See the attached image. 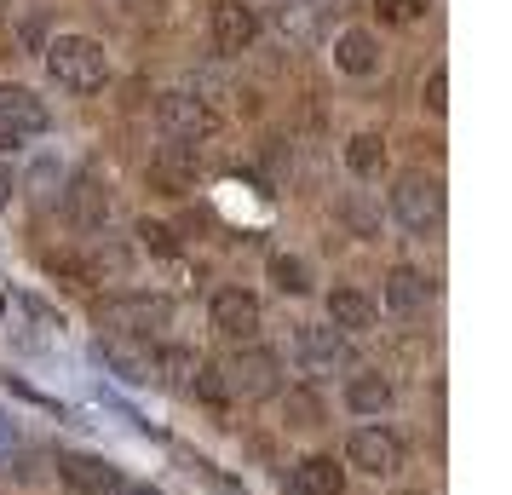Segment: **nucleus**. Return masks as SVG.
<instances>
[{"label": "nucleus", "mask_w": 512, "mask_h": 495, "mask_svg": "<svg viewBox=\"0 0 512 495\" xmlns=\"http://www.w3.org/2000/svg\"><path fill=\"white\" fill-rule=\"evenodd\" d=\"M47 70L70 93H98L110 81V58L93 35H58V41H47Z\"/></svg>", "instance_id": "f257e3e1"}, {"label": "nucleus", "mask_w": 512, "mask_h": 495, "mask_svg": "<svg viewBox=\"0 0 512 495\" xmlns=\"http://www.w3.org/2000/svg\"><path fill=\"white\" fill-rule=\"evenodd\" d=\"M167 317H173L167 300H156V294H127V300H104L98 306V329H104V340H150Z\"/></svg>", "instance_id": "f03ea898"}, {"label": "nucleus", "mask_w": 512, "mask_h": 495, "mask_svg": "<svg viewBox=\"0 0 512 495\" xmlns=\"http://www.w3.org/2000/svg\"><path fill=\"white\" fill-rule=\"evenodd\" d=\"M392 213L409 225V231H438L443 219V179L438 173H403L392 185Z\"/></svg>", "instance_id": "7ed1b4c3"}, {"label": "nucleus", "mask_w": 512, "mask_h": 495, "mask_svg": "<svg viewBox=\"0 0 512 495\" xmlns=\"http://www.w3.org/2000/svg\"><path fill=\"white\" fill-rule=\"evenodd\" d=\"M156 121H162L167 139H179V144H202V139H213V127H219V116L208 110V98L179 93V87L156 98Z\"/></svg>", "instance_id": "20e7f679"}, {"label": "nucleus", "mask_w": 512, "mask_h": 495, "mask_svg": "<svg viewBox=\"0 0 512 495\" xmlns=\"http://www.w3.org/2000/svg\"><path fill=\"white\" fill-rule=\"evenodd\" d=\"M294 352H300V363L311 375H334V369H351V363H357L351 334H340L334 323H305V329L294 334Z\"/></svg>", "instance_id": "39448f33"}, {"label": "nucleus", "mask_w": 512, "mask_h": 495, "mask_svg": "<svg viewBox=\"0 0 512 495\" xmlns=\"http://www.w3.org/2000/svg\"><path fill=\"white\" fill-rule=\"evenodd\" d=\"M346 461L357 472H369V478H392L403 467V438L386 432V426H357L351 444H346Z\"/></svg>", "instance_id": "423d86ee"}, {"label": "nucleus", "mask_w": 512, "mask_h": 495, "mask_svg": "<svg viewBox=\"0 0 512 495\" xmlns=\"http://www.w3.org/2000/svg\"><path fill=\"white\" fill-rule=\"evenodd\" d=\"M219 375H225V386L242 392V398H271V392H277L282 363H277V352H265V346H242Z\"/></svg>", "instance_id": "0eeeda50"}, {"label": "nucleus", "mask_w": 512, "mask_h": 495, "mask_svg": "<svg viewBox=\"0 0 512 495\" xmlns=\"http://www.w3.org/2000/svg\"><path fill=\"white\" fill-rule=\"evenodd\" d=\"M0 127L24 144V139H41V133L52 127V116L29 87H12V81H6V87H0Z\"/></svg>", "instance_id": "6e6552de"}, {"label": "nucleus", "mask_w": 512, "mask_h": 495, "mask_svg": "<svg viewBox=\"0 0 512 495\" xmlns=\"http://www.w3.org/2000/svg\"><path fill=\"white\" fill-rule=\"evenodd\" d=\"M259 41V12L248 6V0H219L213 6V47L219 52H248Z\"/></svg>", "instance_id": "1a4fd4ad"}, {"label": "nucleus", "mask_w": 512, "mask_h": 495, "mask_svg": "<svg viewBox=\"0 0 512 495\" xmlns=\"http://www.w3.org/2000/svg\"><path fill=\"white\" fill-rule=\"evenodd\" d=\"M213 329L225 334V340H254L259 334V300L248 294V288H219L213 294Z\"/></svg>", "instance_id": "9d476101"}, {"label": "nucleus", "mask_w": 512, "mask_h": 495, "mask_svg": "<svg viewBox=\"0 0 512 495\" xmlns=\"http://www.w3.org/2000/svg\"><path fill=\"white\" fill-rule=\"evenodd\" d=\"M58 478L81 495H116V484H121L116 467H110L104 455H81V449H64V455H58Z\"/></svg>", "instance_id": "9b49d317"}, {"label": "nucleus", "mask_w": 512, "mask_h": 495, "mask_svg": "<svg viewBox=\"0 0 512 495\" xmlns=\"http://www.w3.org/2000/svg\"><path fill=\"white\" fill-rule=\"evenodd\" d=\"M346 490V467H334V455H305L288 472V495H340Z\"/></svg>", "instance_id": "f8f14e48"}, {"label": "nucleus", "mask_w": 512, "mask_h": 495, "mask_svg": "<svg viewBox=\"0 0 512 495\" xmlns=\"http://www.w3.org/2000/svg\"><path fill=\"white\" fill-rule=\"evenodd\" d=\"M334 70L374 75L380 70V41H374L369 29H340V35H334Z\"/></svg>", "instance_id": "ddd939ff"}, {"label": "nucleus", "mask_w": 512, "mask_h": 495, "mask_svg": "<svg viewBox=\"0 0 512 495\" xmlns=\"http://www.w3.org/2000/svg\"><path fill=\"white\" fill-rule=\"evenodd\" d=\"M374 317H380V311H374L369 294H357V288H334V294H328V323L340 334H369Z\"/></svg>", "instance_id": "4468645a"}, {"label": "nucleus", "mask_w": 512, "mask_h": 495, "mask_svg": "<svg viewBox=\"0 0 512 495\" xmlns=\"http://www.w3.org/2000/svg\"><path fill=\"white\" fill-rule=\"evenodd\" d=\"M98 357H104L121 380H150L156 375V352L139 346V340H98Z\"/></svg>", "instance_id": "2eb2a0df"}, {"label": "nucleus", "mask_w": 512, "mask_h": 495, "mask_svg": "<svg viewBox=\"0 0 512 495\" xmlns=\"http://www.w3.org/2000/svg\"><path fill=\"white\" fill-rule=\"evenodd\" d=\"M346 403L357 415H386L392 409V380L380 375V369H363V375L346 380Z\"/></svg>", "instance_id": "dca6fc26"}, {"label": "nucleus", "mask_w": 512, "mask_h": 495, "mask_svg": "<svg viewBox=\"0 0 512 495\" xmlns=\"http://www.w3.org/2000/svg\"><path fill=\"white\" fill-rule=\"evenodd\" d=\"M432 300V283L420 277V271H409V265H397L392 277H386V306L397 311V317H415L420 306Z\"/></svg>", "instance_id": "f3484780"}, {"label": "nucleus", "mask_w": 512, "mask_h": 495, "mask_svg": "<svg viewBox=\"0 0 512 495\" xmlns=\"http://www.w3.org/2000/svg\"><path fill=\"white\" fill-rule=\"evenodd\" d=\"M346 167L357 179H380V173H386V139H380V133H357V139L346 144Z\"/></svg>", "instance_id": "a211bd4d"}, {"label": "nucleus", "mask_w": 512, "mask_h": 495, "mask_svg": "<svg viewBox=\"0 0 512 495\" xmlns=\"http://www.w3.org/2000/svg\"><path fill=\"white\" fill-rule=\"evenodd\" d=\"M282 421L294 426V432L323 426V398H317L311 386H288V392H282Z\"/></svg>", "instance_id": "6ab92c4d"}, {"label": "nucleus", "mask_w": 512, "mask_h": 495, "mask_svg": "<svg viewBox=\"0 0 512 495\" xmlns=\"http://www.w3.org/2000/svg\"><path fill=\"white\" fill-rule=\"evenodd\" d=\"M196 369H202V357L190 352V346H162V352H156V375H162L167 386H179V392H190Z\"/></svg>", "instance_id": "aec40b11"}, {"label": "nucleus", "mask_w": 512, "mask_h": 495, "mask_svg": "<svg viewBox=\"0 0 512 495\" xmlns=\"http://www.w3.org/2000/svg\"><path fill=\"white\" fill-rule=\"evenodd\" d=\"M70 213L81 225H104L110 219V196L98 190V179H75L70 185Z\"/></svg>", "instance_id": "412c9836"}, {"label": "nucleus", "mask_w": 512, "mask_h": 495, "mask_svg": "<svg viewBox=\"0 0 512 495\" xmlns=\"http://www.w3.org/2000/svg\"><path fill=\"white\" fill-rule=\"evenodd\" d=\"M271 283H277L282 294H305V288H311V265H305L300 254H271Z\"/></svg>", "instance_id": "4be33fe9"}, {"label": "nucleus", "mask_w": 512, "mask_h": 495, "mask_svg": "<svg viewBox=\"0 0 512 495\" xmlns=\"http://www.w3.org/2000/svg\"><path fill=\"white\" fill-rule=\"evenodd\" d=\"M190 392H196L202 403H213V409H225V403H231V386H225V375L213 369L208 357H202V369H196V380H190Z\"/></svg>", "instance_id": "5701e85b"}, {"label": "nucleus", "mask_w": 512, "mask_h": 495, "mask_svg": "<svg viewBox=\"0 0 512 495\" xmlns=\"http://www.w3.org/2000/svg\"><path fill=\"white\" fill-rule=\"evenodd\" d=\"M133 236H139L150 254H179V236L167 231L162 219H139V225H133Z\"/></svg>", "instance_id": "b1692460"}, {"label": "nucleus", "mask_w": 512, "mask_h": 495, "mask_svg": "<svg viewBox=\"0 0 512 495\" xmlns=\"http://www.w3.org/2000/svg\"><path fill=\"white\" fill-rule=\"evenodd\" d=\"M420 104H426L432 116H443V110H449V70H432V75H426V87H420Z\"/></svg>", "instance_id": "393cba45"}, {"label": "nucleus", "mask_w": 512, "mask_h": 495, "mask_svg": "<svg viewBox=\"0 0 512 495\" xmlns=\"http://www.w3.org/2000/svg\"><path fill=\"white\" fill-rule=\"evenodd\" d=\"M374 6H380L386 24H415V18H426V0H374Z\"/></svg>", "instance_id": "a878e982"}, {"label": "nucleus", "mask_w": 512, "mask_h": 495, "mask_svg": "<svg viewBox=\"0 0 512 495\" xmlns=\"http://www.w3.org/2000/svg\"><path fill=\"white\" fill-rule=\"evenodd\" d=\"M190 472H196V478H202V484H213V490H219V495H242V484H231V478H225V472L213 467V461H202V455H196V461H190Z\"/></svg>", "instance_id": "bb28decb"}, {"label": "nucleus", "mask_w": 512, "mask_h": 495, "mask_svg": "<svg viewBox=\"0 0 512 495\" xmlns=\"http://www.w3.org/2000/svg\"><path fill=\"white\" fill-rule=\"evenodd\" d=\"M12 449H18V421H12V415H0V461H6Z\"/></svg>", "instance_id": "cd10ccee"}, {"label": "nucleus", "mask_w": 512, "mask_h": 495, "mask_svg": "<svg viewBox=\"0 0 512 495\" xmlns=\"http://www.w3.org/2000/svg\"><path fill=\"white\" fill-rule=\"evenodd\" d=\"M127 6H133V18H162L167 0H127Z\"/></svg>", "instance_id": "c85d7f7f"}, {"label": "nucleus", "mask_w": 512, "mask_h": 495, "mask_svg": "<svg viewBox=\"0 0 512 495\" xmlns=\"http://www.w3.org/2000/svg\"><path fill=\"white\" fill-rule=\"evenodd\" d=\"M6 202H12V167L0 162V208H6Z\"/></svg>", "instance_id": "c756f323"}, {"label": "nucleus", "mask_w": 512, "mask_h": 495, "mask_svg": "<svg viewBox=\"0 0 512 495\" xmlns=\"http://www.w3.org/2000/svg\"><path fill=\"white\" fill-rule=\"evenodd\" d=\"M116 495H162V490H150V484H116Z\"/></svg>", "instance_id": "7c9ffc66"}, {"label": "nucleus", "mask_w": 512, "mask_h": 495, "mask_svg": "<svg viewBox=\"0 0 512 495\" xmlns=\"http://www.w3.org/2000/svg\"><path fill=\"white\" fill-rule=\"evenodd\" d=\"M0 150H18V139H12V133H6V127H0Z\"/></svg>", "instance_id": "2f4dec72"}, {"label": "nucleus", "mask_w": 512, "mask_h": 495, "mask_svg": "<svg viewBox=\"0 0 512 495\" xmlns=\"http://www.w3.org/2000/svg\"><path fill=\"white\" fill-rule=\"evenodd\" d=\"M6 12H12V0H0V18H6Z\"/></svg>", "instance_id": "473e14b6"}]
</instances>
